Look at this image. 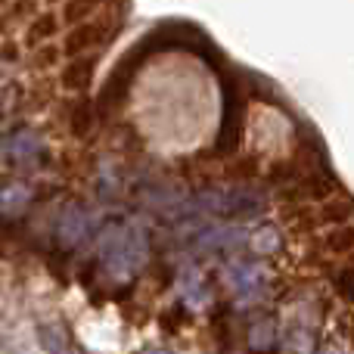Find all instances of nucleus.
Masks as SVG:
<instances>
[{
    "label": "nucleus",
    "instance_id": "nucleus-14",
    "mask_svg": "<svg viewBox=\"0 0 354 354\" xmlns=\"http://www.w3.org/2000/svg\"><path fill=\"white\" fill-rule=\"evenodd\" d=\"M100 3L103 0H68L66 10H62V16H66V22H91V16L100 10Z\"/></svg>",
    "mask_w": 354,
    "mask_h": 354
},
{
    "label": "nucleus",
    "instance_id": "nucleus-4",
    "mask_svg": "<svg viewBox=\"0 0 354 354\" xmlns=\"http://www.w3.org/2000/svg\"><path fill=\"white\" fill-rule=\"evenodd\" d=\"M87 233H91V212H87L84 205H78V202L62 208L59 221H56V236H59V243L72 249V245L84 243Z\"/></svg>",
    "mask_w": 354,
    "mask_h": 354
},
{
    "label": "nucleus",
    "instance_id": "nucleus-16",
    "mask_svg": "<svg viewBox=\"0 0 354 354\" xmlns=\"http://www.w3.org/2000/svg\"><path fill=\"white\" fill-rule=\"evenodd\" d=\"M68 124H72V131L75 134H87V131L93 128V109H91V103H78L72 109V118H68Z\"/></svg>",
    "mask_w": 354,
    "mask_h": 354
},
{
    "label": "nucleus",
    "instance_id": "nucleus-13",
    "mask_svg": "<svg viewBox=\"0 0 354 354\" xmlns=\"http://www.w3.org/2000/svg\"><path fill=\"white\" fill-rule=\"evenodd\" d=\"M249 245L255 255H274V252H280V245H283L280 230H277V227H261V230H255L249 236Z\"/></svg>",
    "mask_w": 354,
    "mask_h": 354
},
{
    "label": "nucleus",
    "instance_id": "nucleus-11",
    "mask_svg": "<svg viewBox=\"0 0 354 354\" xmlns=\"http://www.w3.org/2000/svg\"><path fill=\"white\" fill-rule=\"evenodd\" d=\"M37 345L47 354H62L68 348V333L62 324H41L37 326Z\"/></svg>",
    "mask_w": 354,
    "mask_h": 354
},
{
    "label": "nucleus",
    "instance_id": "nucleus-12",
    "mask_svg": "<svg viewBox=\"0 0 354 354\" xmlns=\"http://www.w3.org/2000/svg\"><path fill=\"white\" fill-rule=\"evenodd\" d=\"M177 289H180V295L187 299L189 308H202L208 301V289H205V280H202L196 270H187L183 274V280L177 283Z\"/></svg>",
    "mask_w": 354,
    "mask_h": 354
},
{
    "label": "nucleus",
    "instance_id": "nucleus-19",
    "mask_svg": "<svg viewBox=\"0 0 354 354\" xmlns=\"http://www.w3.org/2000/svg\"><path fill=\"white\" fill-rule=\"evenodd\" d=\"M140 354H171V351H168V348H143Z\"/></svg>",
    "mask_w": 354,
    "mask_h": 354
},
{
    "label": "nucleus",
    "instance_id": "nucleus-10",
    "mask_svg": "<svg viewBox=\"0 0 354 354\" xmlns=\"http://www.w3.org/2000/svg\"><path fill=\"white\" fill-rule=\"evenodd\" d=\"M31 205V189L22 183H10L0 189V212L3 214H22Z\"/></svg>",
    "mask_w": 354,
    "mask_h": 354
},
{
    "label": "nucleus",
    "instance_id": "nucleus-7",
    "mask_svg": "<svg viewBox=\"0 0 354 354\" xmlns=\"http://www.w3.org/2000/svg\"><path fill=\"white\" fill-rule=\"evenodd\" d=\"M245 233L236 230V227H212V230H202L196 245L205 252H214V249H236V245L245 243Z\"/></svg>",
    "mask_w": 354,
    "mask_h": 354
},
{
    "label": "nucleus",
    "instance_id": "nucleus-5",
    "mask_svg": "<svg viewBox=\"0 0 354 354\" xmlns=\"http://www.w3.org/2000/svg\"><path fill=\"white\" fill-rule=\"evenodd\" d=\"M106 35H109V28H106L103 22H97V19H93V22H81L66 35V41H62V53L66 56H84V53H91V50L103 47Z\"/></svg>",
    "mask_w": 354,
    "mask_h": 354
},
{
    "label": "nucleus",
    "instance_id": "nucleus-1",
    "mask_svg": "<svg viewBox=\"0 0 354 354\" xmlns=\"http://www.w3.org/2000/svg\"><path fill=\"white\" fill-rule=\"evenodd\" d=\"M100 264L118 280H128L147 264L149 258V236L147 230L131 224H109L97 239Z\"/></svg>",
    "mask_w": 354,
    "mask_h": 354
},
{
    "label": "nucleus",
    "instance_id": "nucleus-2",
    "mask_svg": "<svg viewBox=\"0 0 354 354\" xmlns=\"http://www.w3.org/2000/svg\"><path fill=\"white\" fill-rule=\"evenodd\" d=\"M193 208L202 214H212V218H258L268 208V199H264L258 189L249 187H221V189H205L193 199Z\"/></svg>",
    "mask_w": 354,
    "mask_h": 354
},
{
    "label": "nucleus",
    "instance_id": "nucleus-6",
    "mask_svg": "<svg viewBox=\"0 0 354 354\" xmlns=\"http://www.w3.org/2000/svg\"><path fill=\"white\" fill-rule=\"evenodd\" d=\"M93 72H97V59H93V56H75V59L62 68L59 81L66 91H87L93 81Z\"/></svg>",
    "mask_w": 354,
    "mask_h": 354
},
{
    "label": "nucleus",
    "instance_id": "nucleus-9",
    "mask_svg": "<svg viewBox=\"0 0 354 354\" xmlns=\"http://www.w3.org/2000/svg\"><path fill=\"white\" fill-rule=\"evenodd\" d=\"M56 31H59V19H56L53 12H44V16H37L35 22L25 28V44H28V47H44V44L53 41Z\"/></svg>",
    "mask_w": 354,
    "mask_h": 354
},
{
    "label": "nucleus",
    "instance_id": "nucleus-20",
    "mask_svg": "<svg viewBox=\"0 0 354 354\" xmlns=\"http://www.w3.org/2000/svg\"><path fill=\"white\" fill-rule=\"evenodd\" d=\"M324 354H339V351H333V348H330V351H324Z\"/></svg>",
    "mask_w": 354,
    "mask_h": 354
},
{
    "label": "nucleus",
    "instance_id": "nucleus-3",
    "mask_svg": "<svg viewBox=\"0 0 354 354\" xmlns=\"http://www.w3.org/2000/svg\"><path fill=\"white\" fill-rule=\"evenodd\" d=\"M224 283L239 299H255L264 289V270L252 261H233L224 268Z\"/></svg>",
    "mask_w": 354,
    "mask_h": 354
},
{
    "label": "nucleus",
    "instance_id": "nucleus-15",
    "mask_svg": "<svg viewBox=\"0 0 354 354\" xmlns=\"http://www.w3.org/2000/svg\"><path fill=\"white\" fill-rule=\"evenodd\" d=\"M249 345H252V351H268L270 345H274V324H270V320H261V324L252 326Z\"/></svg>",
    "mask_w": 354,
    "mask_h": 354
},
{
    "label": "nucleus",
    "instance_id": "nucleus-8",
    "mask_svg": "<svg viewBox=\"0 0 354 354\" xmlns=\"http://www.w3.org/2000/svg\"><path fill=\"white\" fill-rule=\"evenodd\" d=\"M6 149H10V156L16 162H35L37 156H41L44 143L35 131H19V134H12V140L6 143Z\"/></svg>",
    "mask_w": 354,
    "mask_h": 354
},
{
    "label": "nucleus",
    "instance_id": "nucleus-18",
    "mask_svg": "<svg viewBox=\"0 0 354 354\" xmlns=\"http://www.w3.org/2000/svg\"><path fill=\"white\" fill-rule=\"evenodd\" d=\"M59 56H62V47H53V44H44V47H37L35 62H37L41 68H47V66H56V62H59Z\"/></svg>",
    "mask_w": 354,
    "mask_h": 354
},
{
    "label": "nucleus",
    "instance_id": "nucleus-17",
    "mask_svg": "<svg viewBox=\"0 0 354 354\" xmlns=\"http://www.w3.org/2000/svg\"><path fill=\"white\" fill-rule=\"evenodd\" d=\"M286 345H289V351H295V354H311V348H314V339H311V333H308V330L295 326V330H289Z\"/></svg>",
    "mask_w": 354,
    "mask_h": 354
}]
</instances>
